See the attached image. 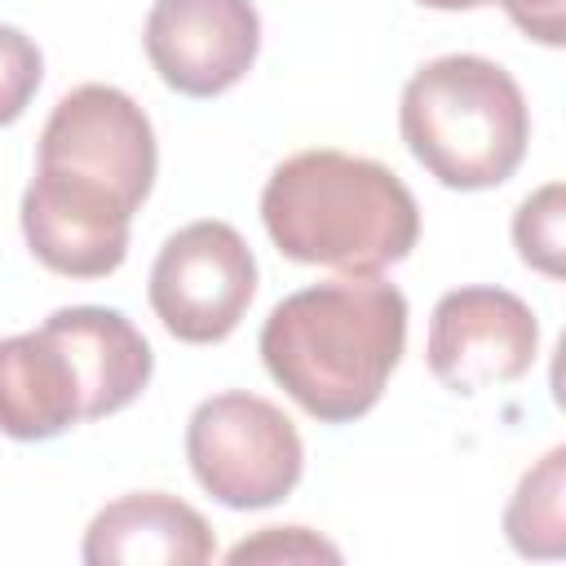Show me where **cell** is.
I'll list each match as a JSON object with an SVG mask.
<instances>
[{
  "mask_svg": "<svg viewBox=\"0 0 566 566\" xmlns=\"http://www.w3.org/2000/svg\"><path fill=\"white\" fill-rule=\"evenodd\" d=\"M407 345V296L376 274H345L283 296L261 327L270 380L314 420L367 416Z\"/></svg>",
  "mask_w": 566,
  "mask_h": 566,
  "instance_id": "1",
  "label": "cell"
},
{
  "mask_svg": "<svg viewBox=\"0 0 566 566\" xmlns=\"http://www.w3.org/2000/svg\"><path fill=\"white\" fill-rule=\"evenodd\" d=\"M195 482L226 509H270L301 482L305 447L296 424L261 394H212L186 424Z\"/></svg>",
  "mask_w": 566,
  "mask_h": 566,
  "instance_id": "4",
  "label": "cell"
},
{
  "mask_svg": "<svg viewBox=\"0 0 566 566\" xmlns=\"http://www.w3.org/2000/svg\"><path fill=\"white\" fill-rule=\"evenodd\" d=\"M84 420V385L66 345L40 323L0 340V433L44 442Z\"/></svg>",
  "mask_w": 566,
  "mask_h": 566,
  "instance_id": "11",
  "label": "cell"
},
{
  "mask_svg": "<svg viewBox=\"0 0 566 566\" xmlns=\"http://www.w3.org/2000/svg\"><path fill=\"white\" fill-rule=\"evenodd\" d=\"M261 221L274 248L301 265L376 274L420 239V208L402 177L345 150H301L261 190Z\"/></svg>",
  "mask_w": 566,
  "mask_h": 566,
  "instance_id": "2",
  "label": "cell"
},
{
  "mask_svg": "<svg viewBox=\"0 0 566 566\" xmlns=\"http://www.w3.org/2000/svg\"><path fill=\"white\" fill-rule=\"evenodd\" d=\"M398 128L429 177L451 190H491L517 172L531 142V111L500 62L447 53L407 80Z\"/></svg>",
  "mask_w": 566,
  "mask_h": 566,
  "instance_id": "3",
  "label": "cell"
},
{
  "mask_svg": "<svg viewBox=\"0 0 566 566\" xmlns=\"http://www.w3.org/2000/svg\"><path fill=\"white\" fill-rule=\"evenodd\" d=\"M40 75H44V62L35 40L0 22V124H13L31 106Z\"/></svg>",
  "mask_w": 566,
  "mask_h": 566,
  "instance_id": "15",
  "label": "cell"
},
{
  "mask_svg": "<svg viewBox=\"0 0 566 566\" xmlns=\"http://www.w3.org/2000/svg\"><path fill=\"white\" fill-rule=\"evenodd\" d=\"M566 190L562 181H548L539 186L535 195H526L513 212V243H517V256L548 274V279H562L566 274Z\"/></svg>",
  "mask_w": 566,
  "mask_h": 566,
  "instance_id": "14",
  "label": "cell"
},
{
  "mask_svg": "<svg viewBox=\"0 0 566 566\" xmlns=\"http://www.w3.org/2000/svg\"><path fill=\"white\" fill-rule=\"evenodd\" d=\"M482 4H500L513 27L548 49H557L566 40V0H482Z\"/></svg>",
  "mask_w": 566,
  "mask_h": 566,
  "instance_id": "17",
  "label": "cell"
},
{
  "mask_svg": "<svg viewBox=\"0 0 566 566\" xmlns=\"http://www.w3.org/2000/svg\"><path fill=\"white\" fill-rule=\"evenodd\" d=\"M133 208L84 177L35 168L22 195V234L40 265L66 279H106L128 256Z\"/></svg>",
  "mask_w": 566,
  "mask_h": 566,
  "instance_id": "9",
  "label": "cell"
},
{
  "mask_svg": "<svg viewBox=\"0 0 566 566\" xmlns=\"http://www.w3.org/2000/svg\"><path fill=\"white\" fill-rule=\"evenodd\" d=\"M539 349L535 310L504 287H455L429 318V371L451 394L513 385L531 371Z\"/></svg>",
  "mask_w": 566,
  "mask_h": 566,
  "instance_id": "7",
  "label": "cell"
},
{
  "mask_svg": "<svg viewBox=\"0 0 566 566\" xmlns=\"http://www.w3.org/2000/svg\"><path fill=\"white\" fill-rule=\"evenodd\" d=\"M88 566H203L217 553L212 526L199 509L164 491H133L111 500L84 531Z\"/></svg>",
  "mask_w": 566,
  "mask_h": 566,
  "instance_id": "10",
  "label": "cell"
},
{
  "mask_svg": "<svg viewBox=\"0 0 566 566\" xmlns=\"http://www.w3.org/2000/svg\"><path fill=\"white\" fill-rule=\"evenodd\" d=\"M340 562V548L318 539L305 526H265L256 539H243L230 548V566L243 562Z\"/></svg>",
  "mask_w": 566,
  "mask_h": 566,
  "instance_id": "16",
  "label": "cell"
},
{
  "mask_svg": "<svg viewBox=\"0 0 566 566\" xmlns=\"http://www.w3.org/2000/svg\"><path fill=\"white\" fill-rule=\"evenodd\" d=\"M420 4H429V9H478L482 0H420Z\"/></svg>",
  "mask_w": 566,
  "mask_h": 566,
  "instance_id": "18",
  "label": "cell"
},
{
  "mask_svg": "<svg viewBox=\"0 0 566 566\" xmlns=\"http://www.w3.org/2000/svg\"><path fill=\"white\" fill-rule=\"evenodd\" d=\"M256 296V256L230 221L181 226L150 265V310L186 345L226 340Z\"/></svg>",
  "mask_w": 566,
  "mask_h": 566,
  "instance_id": "5",
  "label": "cell"
},
{
  "mask_svg": "<svg viewBox=\"0 0 566 566\" xmlns=\"http://www.w3.org/2000/svg\"><path fill=\"white\" fill-rule=\"evenodd\" d=\"M44 327L66 345L80 385H84V420H102L124 411L150 380L155 354L146 336L106 305H66L44 318Z\"/></svg>",
  "mask_w": 566,
  "mask_h": 566,
  "instance_id": "12",
  "label": "cell"
},
{
  "mask_svg": "<svg viewBox=\"0 0 566 566\" xmlns=\"http://www.w3.org/2000/svg\"><path fill=\"white\" fill-rule=\"evenodd\" d=\"M504 535L522 557L566 553V447H553L531 473H522L504 509Z\"/></svg>",
  "mask_w": 566,
  "mask_h": 566,
  "instance_id": "13",
  "label": "cell"
},
{
  "mask_svg": "<svg viewBox=\"0 0 566 566\" xmlns=\"http://www.w3.org/2000/svg\"><path fill=\"white\" fill-rule=\"evenodd\" d=\"M40 168L97 181L137 212L159 168L155 128L124 88L80 84L53 106L40 133Z\"/></svg>",
  "mask_w": 566,
  "mask_h": 566,
  "instance_id": "6",
  "label": "cell"
},
{
  "mask_svg": "<svg viewBox=\"0 0 566 566\" xmlns=\"http://www.w3.org/2000/svg\"><path fill=\"white\" fill-rule=\"evenodd\" d=\"M261 49L252 0H155L146 13V57L186 97L234 88Z\"/></svg>",
  "mask_w": 566,
  "mask_h": 566,
  "instance_id": "8",
  "label": "cell"
}]
</instances>
